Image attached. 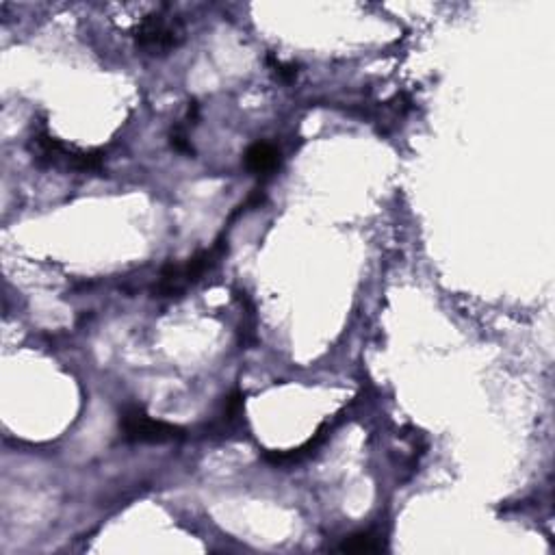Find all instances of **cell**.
<instances>
[{
    "instance_id": "1",
    "label": "cell",
    "mask_w": 555,
    "mask_h": 555,
    "mask_svg": "<svg viewBox=\"0 0 555 555\" xmlns=\"http://www.w3.org/2000/svg\"><path fill=\"white\" fill-rule=\"evenodd\" d=\"M224 250V241H217L211 250H202L196 256H191L185 265H165L161 271L159 285L154 287V295H157V298H174V295L183 293L187 287L196 285L206 271H211L219 263Z\"/></svg>"
},
{
    "instance_id": "2",
    "label": "cell",
    "mask_w": 555,
    "mask_h": 555,
    "mask_svg": "<svg viewBox=\"0 0 555 555\" xmlns=\"http://www.w3.org/2000/svg\"><path fill=\"white\" fill-rule=\"evenodd\" d=\"M33 152L37 161L50 167H66L72 172H100L102 170V152H85L76 146H68L50 135L46 128L33 137Z\"/></svg>"
},
{
    "instance_id": "3",
    "label": "cell",
    "mask_w": 555,
    "mask_h": 555,
    "mask_svg": "<svg viewBox=\"0 0 555 555\" xmlns=\"http://www.w3.org/2000/svg\"><path fill=\"white\" fill-rule=\"evenodd\" d=\"M185 40V24L174 14L154 11L137 24L135 44L150 55H167Z\"/></svg>"
},
{
    "instance_id": "4",
    "label": "cell",
    "mask_w": 555,
    "mask_h": 555,
    "mask_svg": "<svg viewBox=\"0 0 555 555\" xmlns=\"http://www.w3.org/2000/svg\"><path fill=\"white\" fill-rule=\"evenodd\" d=\"M120 432L128 443H172L185 436L178 425L152 419L139 406H128L122 410Z\"/></svg>"
},
{
    "instance_id": "5",
    "label": "cell",
    "mask_w": 555,
    "mask_h": 555,
    "mask_svg": "<svg viewBox=\"0 0 555 555\" xmlns=\"http://www.w3.org/2000/svg\"><path fill=\"white\" fill-rule=\"evenodd\" d=\"M243 161L252 174H271L280 165V152L267 141H256V144L245 150Z\"/></svg>"
},
{
    "instance_id": "6",
    "label": "cell",
    "mask_w": 555,
    "mask_h": 555,
    "mask_svg": "<svg viewBox=\"0 0 555 555\" xmlns=\"http://www.w3.org/2000/svg\"><path fill=\"white\" fill-rule=\"evenodd\" d=\"M382 549L384 545L380 538L373 536L371 532H358L350 538H345V542L339 547V551L343 553H378Z\"/></svg>"
},
{
    "instance_id": "7",
    "label": "cell",
    "mask_w": 555,
    "mask_h": 555,
    "mask_svg": "<svg viewBox=\"0 0 555 555\" xmlns=\"http://www.w3.org/2000/svg\"><path fill=\"white\" fill-rule=\"evenodd\" d=\"M170 144L176 152H183V154H193V146L191 141L187 139V131L183 126H176L172 135H170Z\"/></svg>"
},
{
    "instance_id": "8",
    "label": "cell",
    "mask_w": 555,
    "mask_h": 555,
    "mask_svg": "<svg viewBox=\"0 0 555 555\" xmlns=\"http://www.w3.org/2000/svg\"><path fill=\"white\" fill-rule=\"evenodd\" d=\"M274 72H276V76H278L282 83H293L295 79H298V66H295V63L276 61L274 63Z\"/></svg>"
}]
</instances>
